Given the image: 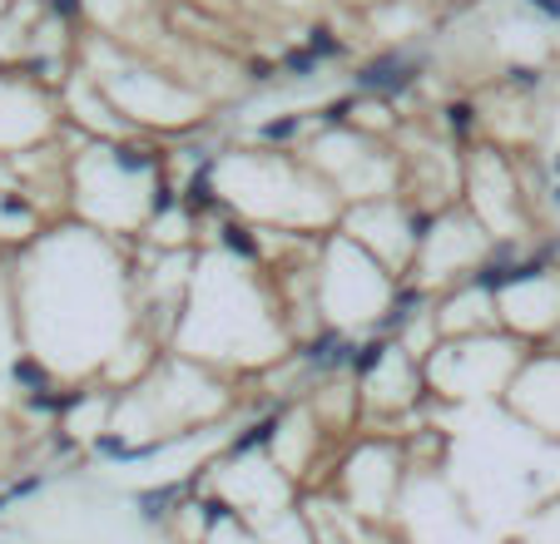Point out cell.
I'll return each mask as SVG.
<instances>
[{"instance_id": "obj_23", "label": "cell", "mask_w": 560, "mask_h": 544, "mask_svg": "<svg viewBox=\"0 0 560 544\" xmlns=\"http://www.w3.org/2000/svg\"><path fill=\"white\" fill-rule=\"evenodd\" d=\"M348 5H362V11H372V5H382V0H348Z\"/></svg>"}, {"instance_id": "obj_11", "label": "cell", "mask_w": 560, "mask_h": 544, "mask_svg": "<svg viewBox=\"0 0 560 544\" xmlns=\"http://www.w3.org/2000/svg\"><path fill=\"white\" fill-rule=\"evenodd\" d=\"M199 490L219 500L223 510H233L238 520H248L258 534L303 505V485L268 456V446H229L223 461L203 465Z\"/></svg>"}, {"instance_id": "obj_21", "label": "cell", "mask_w": 560, "mask_h": 544, "mask_svg": "<svg viewBox=\"0 0 560 544\" xmlns=\"http://www.w3.org/2000/svg\"><path fill=\"white\" fill-rule=\"evenodd\" d=\"M254 5H268L278 15H313L317 5H328V0H254Z\"/></svg>"}, {"instance_id": "obj_10", "label": "cell", "mask_w": 560, "mask_h": 544, "mask_svg": "<svg viewBox=\"0 0 560 544\" xmlns=\"http://www.w3.org/2000/svg\"><path fill=\"white\" fill-rule=\"evenodd\" d=\"M417 461L407 436H387V430H368V436L348 440L332 465L328 495L338 505H348L358 520L372 524H392L397 520V505L407 495V481H412Z\"/></svg>"}, {"instance_id": "obj_13", "label": "cell", "mask_w": 560, "mask_h": 544, "mask_svg": "<svg viewBox=\"0 0 560 544\" xmlns=\"http://www.w3.org/2000/svg\"><path fill=\"white\" fill-rule=\"evenodd\" d=\"M362 397V430L377 421H407L427 401V371L422 356H412L397 336H358L348 362Z\"/></svg>"}, {"instance_id": "obj_16", "label": "cell", "mask_w": 560, "mask_h": 544, "mask_svg": "<svg viewBox=\"0 0 560 544\" xmlns=\"http://www.w3.org/2000/svg\"><path fill=\"white\" fill-rule=\"evenodd\" d=\"M65 134L60 90L25 70H0V158L25 154V149L55 144Z\"/></svg>"}, {"instance_id": "obj_4", "label": "cell", "mask_w": 560, "mask_h": 544, "mask_svg": "<svg viewBox=\"0 0 560 544\" xmlns=\"http://www.w3.org/2000/svg\"><path fill=\"white\" fill-rule=\"evenodd\" d=\"M233 411H238V381L179 352H164L144 381L115 391V416L109 436H100V450L135 461L139 450L189 440L194 430H219Z\"/></svg>"}, {"instance_id": "obj_17", "label": "cell", "mask_w": 560, "mask_h": 544, "mask_svg": "<svg viewBox=\"0 0 560 544\" xmlns=\"http://www.w3.org/2000/svg\"><path fill=\"white\" fill-rule=\"evenodd\" d=\"M501 411L511 421H521L526 430H536L540 440L560 446V342L530 346L521 356L516 377H511L506 397H501Z\"/></svg>"}, {"instance_id": "obj_19", "label": "cell", "mask_w": 560, "mask_h": 544, "mask_svg": "<svg viewBox=\"0 0 560 544\" xmlns=\"http://www.w3.org/2000/svg\"><path fill=\"white\" fill-rule=\"evenodd\" d=\"M21 356L25 342H21V312H15V283L11 268H0V377H11Z\"/></svg>"}, {"instance_id": "obj_5", "label": "cell", "mask_w": 560, "mask_h": 544, "mask_svg": "<svg viewBox=\"0 0 560 544\" xmlns=\"http://www.w3.org/2000/svg\"><path fill=\"white\" fill-rule=\"evenodd\" d=\"M213 189L223 213L254 223V228L323 238L342 223L348 203L332 193V184L307 164L298 149L233 144L213 154Z\"/></svg>"}, {"instance_id": "obj_2", "label": "cell", "mask_w": 560, "mask_h": 544, "mask_svg": "<svg viewBox=\"0 0 560 544\" xmlns=\"http://www.w3.org/2000/svg\"><path fill=\"white\" fill-rule=\"evenodd\" d=\"M170 352L223 371L233 381L268 377L273 367H283L298 352V332L278 277L264 262L233 258L213 243H199Z\"/></svg>"}, {"instance_id": "obj_24", "label": "cell", "mask_w": 560, "mask_h": 544, "mask_svg": "<svg viewBox=\"0 0 560 544\" xmlns=\"http://www.w3.org/2000/svg\"><path fill=\"white\" fill-rule=\"evenodd\" d=\"M21 5H25V0H21Z\"/></svg>"}, {"instance_id": "obj_7", "label": "cell", "mask_w": 560, "mask_h": 544, "mask_svg": "<svg viewBox=\"0 0 560 544\" xmlns=\"http://www.w3.org/2000/svg\"><path fill=\"white\" fill-rule=\"evenodd\" d=\"M402 277L387 272L362 243L342 228L323 233L313 252V303L317 322L342 336H377L387 332V317L397 307Z\"/></svg>"}, {"instance_id": "obj_8", "label": "cell", "mask_w": 560, "mask_h": 544, "mask_svg": "<svg viewBox=\"0 0 560 544\" xmlns=\"http://www.w3.org/2000/svg\"><path fill=\"white\" fill-rule=\"evenodd\" d=\"M298 154L332 184L342 203H368V199H392L407 189V164L397 139L368 134L358 125H313Z\"/></svg>"}, {"instance_id": "obj_1", "label": "cell", "mask_w": 560, "mask_h": 544, "mask_svg": "<svg viewBox=\"0 0 560 544\" xmlns=\"http://www.w3.org/2000/svg\"><path fill=\"white\" fill-rule=\"evenodd\" d=\"M11 283L25 356L70 391L100 381L109 362L144 336L135 243L80 218L50 223L31 248L15 252Z\"/></svg>"}, {"instance_id": "obj_14", "label": "cell", "mask_w": 560, "mask_h": 544, "mask_svg": "<svg viewBox=\"0 0 560 544\" xmlns=\"http://www.w3.org/2000/svg\"><path fill=\"white\" fill-rule=\"evenodd\" d=\"M497 252V238H491L476 213L466 203H452V209H436L422 228V248H417V268L412 283L427 287V293H446V287L471 283L476 272L487 268V258Z\"/></svg>"}, {"instance_id": "obj_9", "label": "cell", "mask_w": 560, "mask_h": 544, "mask_svg": "<svg viewBox=\"0 0 560 544\" xmlns=\"http://www.w3.org/2000/svg\"><path fill=\"white\" fill-rule=\"evenodd\" d=\"M526 352L530 346L516 342L511 332L446 336L422 362L427 397L446 401V406H501V397H506V387Z\"/></svg>"}, {"instance_id": "obj_15", "label": "cell", "mask_w": 560, "mask_h": 544, "mask_svg": "<svg viewBox=\"0 0 560 544\" xmlns=\"http://www.w3.org/2000/svg\"><path fill=\"white\" fill-rule=\"evenodd\" d=\"M427 218H432V213L417 209L407 193H392V199L348 203L338 228L348 233L352 243H362V248H368L382 268L397 272V277L407 283V277H412V268H417V248H422Z\"/></svg>"}, {"instance_id": "obj_12", "label": "cell", "mask_w": 560, "mask_h": 544, "mask_svg": "<svg viewBox=\"0 0 560 544\" xmlns=\"http://www.w3.org/2000/svg\"><path fill=\"white\" fill-rule=\"evenodd\" d=\"M462 203L497 243H526L540 233L536 189L521 178V158L501 144H476L462 154Z\"/></svg>"}, {"instance_id": "obj_22", "label": "cell", "mask_w": 560, "mask_h": 544, "mask_svg": "<svg viewBox=\"0 0 560 544\" xmlns=\"http://www.w3.org/2000/svg\"><path fill=\"white\" fill-rule=\"evenodd\" d=\"M11 50H15V35L5 31V15H0V70H5V60H11Z\"/></svg>"}, {"instance_id": "obj_3", "label": "cell", "mask_w": 560, "mask_h": 544, "mask_svg": "<svg viewBox=\"0 0 560 544\" xmlns=\"http://www.w3.org/2000/svg\"><path fill=\"white\" fill-rule=\"evenodd\" d=\"M179 203L170 154L159 139H80L70 154V218L139 243L159 213Z\"/></svg>"}, {"instance_id": "obj_20", "label": "cell", "mask_w": 560, "mask_h": 544, "mask_svg": "<svg viewBox=\"0 0 560 544\" xmlns=\"http://www.w3.org/2000/svg\"><path fill=\"white\" fill-rule=\"evenodd\" d=\"M194 490H199V485H194ZM203 505H209V520H203V540L199 544H268L264 534L254 530V524L238 520L233 510H223L219 500H209V495H203Z\"/></svg>"}, {"instance_id": "obj_18", "label": "cell", "mask_w": 560, "mask_h": 544, "mask_svg": "<svg viewBox=\"0 0 560 544\" xmlns=\"http://www.w3.org/2000/svg\"><path fill=\"white\" fill-rule=\"evenodd\" d=\"M436 332L446 336H481V332H501L497 322V293H491L481 277L462 287H446L436 293Z\"/></svg>"}, {"instance_id": "obj_6", "label": "cell", "mask_w": 560, "mask_h": 544, "mask_svg": "<svg viewBox=\"0 0 560 544\" xmlns=\"http://www.w3.org/2000/svg\"><path fill=\"white\" fill-rule=\"evenodd\" d=\"M80 64L100 80V90L119 109V119L144 139L194 134L213 109L209 90H199L184 70L159 64L149 50H135V45L115 40L105 31H95L80 45Z\"/></svg>"}]
</instances>
